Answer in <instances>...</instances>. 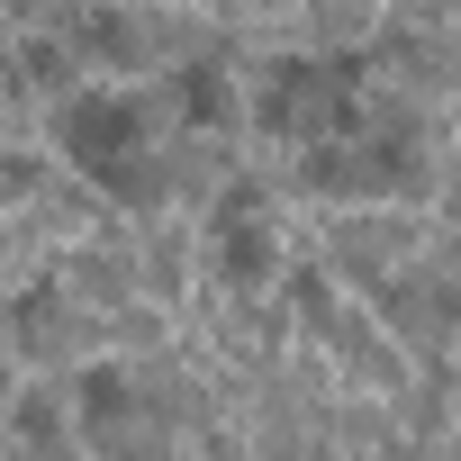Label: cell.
Segmentation results:
<instances>
[{
	"mask_svg": "<svg viewBox=\"0 0 461 461\" xmlns=\"http://www.w3.org/2000/svg\"><path fill=\"white\" fill-rule=\"evenodd\" d=\"M199 254H208V272L226 290H263L272 281V208H263V190H226L208 208V226H199Z\"/></svg>",
	"mask_w": 461,
	"mask_h": 461,
	"instance_id": "cell-3",
	"label": "cell"
},
{
	"mask_svg": "<svg viewBox=\"0 0 461 461\" xmlns=\"http://www.w3.org/2000/svg\"><path fill=\"white\" fill-rule=\"evenodd\" d=\"M73 425L109 461H154L163 452V407H154V380L136 362H82L73 371Z\"/></svg>",
	"mask_w": 461,
	"mask_h": 461,
	"instance_id": "cell-2",
	"label": "cell"
},
{
	"mask_svg": "<svg viewBox=\"0 0 461 461\" xmlns=\"http://www.w3.org/2000/svg\"><path fill=\"white\" fill-rule=\"evenodd\" d=\"M55 145H64V163H73L91 190H109V199H127V208H163L181 127L163 118V91H154V82H64V100H55Z\"/></svg>",
	"mask_w": 461,
	"mask_h": 461,
	"instance_id": "cell-1",
	"label": "cell"
}]
</instances>
